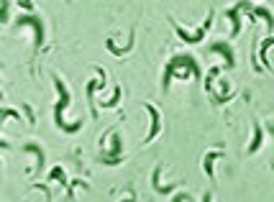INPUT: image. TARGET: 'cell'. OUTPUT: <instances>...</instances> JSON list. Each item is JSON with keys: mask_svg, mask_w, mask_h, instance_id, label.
Masks as SVG:
<instances>
[{"mask_svg": "<svg viewBox=\"0 0 274 202\" xmlns=\"http://www.w3.org/2000/svg\"><path fill=\"white\" fill-rule=\"evenodd\" d=\"M121 202H136L133 197H125V200H121Z\"/></svg>", "mask_w": 274, "mask_h": 202, "instance_id": "9a60e30c", "label": "cell"}, {"mask_svg": "<svg viewBox=\"0 0 274 202\" xmlns=\"http://www.w3.org/2000/svg\"><path fill=\"white\" fill-rule=\"evenodd\" d=\"M174 26V31H177V36L182 39V41H185V44H198L200 39H205V33H208V28L213 26V13L208 16V18H205V23L195 31V33H187L185 28H182V26H177V23H172Z\"/></svg>", "mask_w": 274, "mask_h": 202, "instance_id": "7a4b0ae2", "label": "cell"}, {"mask_svg": "<svg viewBox=\"0 0 274 202\" xmlns=\"http://www.w3.org/2000/svg\"><path fill=\"white\" fill-rule=\"evenodd\" d=\"M210 54H223V59H225V67H233L236 64V59H233V49L228 46L225 41H215V44H210V49H208Z\"/></svg>", "mask_w": 274, "mask_h": 202, "instance_id": "8992f818", "label": "cell"}, {"mask_svg": "<svg viewBox=\"0 0 274 202\" xmlns=\"http://www.w3.org/2000/svg\"><path fill=\"white\" fill-rule=\"evenodd\" d=\"M144 108H146V113L151 115V128H149V136L144 138V143H151V141L159 136V131H162V115H159V110H156L154 105H149V103H146Z\"/></svg>", "mask_w": 274, "mask_h": 202, "instance_id": "3957f363", "label": "cell"}, {"mask_svg": "<svg viewBox=\"0 0 274 202\" xmlns=\"http://www.w3.org/2000/svg\"><path fill=\"white\" fill-rule=\"evenodd\" d=\"M221 69H223V67H213L210 74L205 77V92H213V77H215V74H221Z\"/></svg>", "mask_w": 274, "mask_h": 202, "instance_id": "8fae6325", "label": "cell"}, {"mask_svg": "<svg viewBox=\"0 0 274 202\" xmlns=\"http://www.w3.org/2000/svg\"><path fill=\"white\" fill-rule=\"evenodd\" d=\"M18 26H33V31H36V49H41V44H44V23L41 21L36 16H21Z\"/></svg>", "mask_w": 274, "mask_h": 202, "instance_id": "277c9868", "label": "cell"}, {"mask_svg": "<svg viewBox=\"0 0 274 202\" xmlns=\"http://www.w3.org/2000/svg\"><path fill=\"white\" fill-rule=\"evenodd\" d=\"M54 87H56V92H59V100H56V105H54V126L64 133H77L82 128V120H77V123L64 120V110L70 105V90H67V85L59 80V77H54Z\"/></svg>", "mask_w": 274, "mask_h": 202, "instance_id": "6da1fadb", "label": "cell"}, {"mask_svg": "<svg viewBox=\"0 0 274 202\" xmlns=\"http://www.w3.org/2000/svg\"><path fill=\"white\" fill-rule=\"evenodd\" d=\"M238 10H241V3H238L236 8L228 10V18H231V23H233V31H231V36H238V31H241V18H238Z\"/></svg>", "mask_w": 274, "mask_h": 202, "instance_id": "ba28073f", "label": "cell"}, {"mask_svg": "<svg viewBox=\"0 0 274 202\" xmlns=\"http://www.w3.org/2000/svg\"><path fill=\"white\" fill-rule=\"evenodd\" d=\"M118 100H121V87L113 90V97H110V100H105V103H102V108H113V105H118Z\"/></svg>", "mask_w": 274, "mask_h": 202, "instance_id": "7c38bea8", "label": "cell"}, {"mask_svg": "<svg viewBox=\"0 0 274 202\" xmlns=\"http://www.w3.org/2000/svg\"><path fill=\"white\" fill-rule=\"evenodd\" d=\"M261 141H264V131H261V126H256L254 128V141L249 143V154H254V151H259V146H261Z\"/></svg>", "mask_w": 274, "mask_h": 202, "instance_id": "9c48e42d", "label": "cell"}, {"mask_svg": "<svg viewBox=\"0 0 274 202\" xmlns=\"http://www.w3.org/2000/svg\"><path fill=\"white\" fill-rule=\"evenodd\" d=\"M51 182H59V184H67V174H64V169H62V166H54V169H51Z\"/></svg>", "mask_w": 274, "mask_h": 202, "instance_id": "30bf717a", "label": "cell"}, {"mask_svg": "<svg viewBox=\"0 0 274 202\" xmlns=\"http://www.w3.org/2000/svg\"><path fill=\"white\" fill-rule=\"evenodd\" d=\"M21 151L36 156V169H33V174H39L44 169V161H47V154H44V149H41L39 143H26V146H21Z\"/></svg>", "mask_w": 274, "mask_h": 202, "instance_id": "5b68a950", "label": "cell"}, {"mask_svg": "<svg viewBox=\"0 0 274 202\" xmlns=\"http://www.w3.org/2000/svg\"><path fill=\"white\" fill-rule=\"evenodd\" d=\"M221 156H223L221 151H210L208 156H205V161H202V169H205V174H208L210 179L215 177V174H213V164H215V161H218V159H221Z\"/></svg>", "mask_w": 274, "mask_h": 202, "instance_id": "52a82bcc", "label": "cell"}, {"mask_svg": "<svg viewBox=\"0 0 274 202\" xmlns=\"http://www.w3.org/2000/svg\"><path fill=\"white\" fill-rule=\"evenodd\" d=\"M3 120H8V118H21V113H16V110H10V108H5L3 110V115H0Z\"/></svg>", "mask_w": 274, "mask_h": 202, "instance_id": "4fadbf2b", "label": "cell"}, {"mask_svg": "<svg viewBox=\"0 0 274 202\" xmlns=\"http://www.w3.org/2000/svg\"><path fill=\"white\" fill-rule=\"evenodd\" d=\"M202 202H213V195H210V192H205V195H202Z\"/></svg>", "mask_w": 274, "mask_h": 202, "instance_id": "5bb4252c", "label": "cell"}]
</instances>
